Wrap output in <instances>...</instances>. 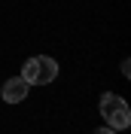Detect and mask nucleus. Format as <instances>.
<instances>
[{
    "label": "nucleus",
    "instance_id": "7ed1b4c3",
    "mask_svg": "<svg viewBox=\"0 0 131 134\" xmlns=\"http://www.w3.org/2000/svg\"><path fill=\"white\" fill-rule=\"evenodd\" d=\"M28 92H31V85H28L21 76L6 79V82H3V88H0V94H3V100H6V104H21V100L28 98Z\"/></svg>",
    "mask_w": 131,
    "mask_h": 134
},
{
    "label": "nucleus",
    "instance_id": "20e7f679",
    "mask_svg": "<svg viewBox=\"0 0 131 134\" xmlns=\"http://www.w3.org/2000/svg\"><path fill=\"white\" fill-rule=\"evenodd\" d=\"M91 134H116V131H113V128H110V125H107V128H95V131H91Z\"/></svg>",
    "mask_w": 131,
    "mask_h": 134
},
{
    "label": "nucleus",
    "instance_id": "f03ea898",
    "mask_svg": "<svg viewBox=\"0 0 131 134\" xmlns=\"http://www.w3.org/2000/svg\"><path fill=\"white\" fill-rule=\"evenodd\" d=\"M101 116L107 119V125L113 131H125L131 125V110L125 104V98L122 94H113V92L101 94Z\"/></svg>",
    "mask_w": 131,
    "mask_h": 134
},
{
    "label": "nucleus",
    "instance_id": "f257e3e1",
    "mask_svg": "<svg viewBox=\"0 0 131 134\" xmlns=\"http://www.w3.org/2000/svg\"><path fill=\"white\" fill-rule=\"evenodd\" d=\"M18 76H21L28 85H49L58 76V61L49 58V55H34V58H28L25 64H21V73Z\"/></svg>",
    "mask_w": 131,
    "mask_h": 134
}]
</instances>
